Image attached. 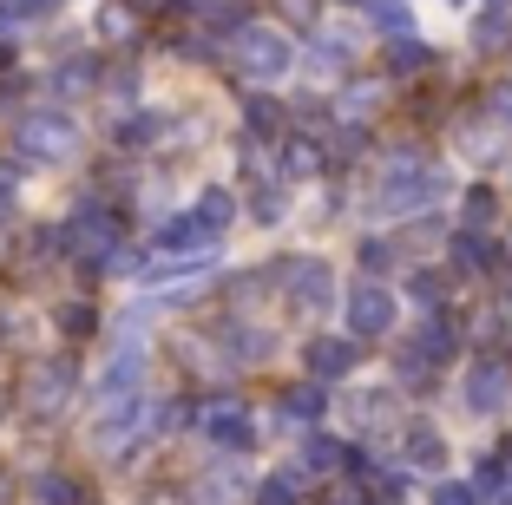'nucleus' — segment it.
Instances as JSON below:
<instances>
[{"label": "nucleus", "instance_id": "obj_1", "mask_svg": "<svg viewBox=\"0 0 512 505\" xmlns=\"http://www.w3.org/2000/svg\"><path fill=\"white\" fill-rule=\"evenodd\" d=\"M447 191V178H440L427 158H414V151H394L388 164H381V184H375V210L381 217H407V210L434 204V197Z\"/></svg>", "mask_w": 512, "mask_h": 505}, {"label": "nucleus", "instance_id": "obj_2", "mask_svg": "<svg viewBox=\"0 0 512 505\" xmlns=\"http://www.w3.org/2000/svg\"><path fill=\"white\" fill-rule=\"evenodd\" d=\"M14 151L27 164H66L79 151V125L66 119V112H27V119L14 125Z\"/></svg>", "mask_w": 512, "mask_h": 505}, {"label": "nucleus", "instance_id": "obj_3", "mask_svg": "<svg viewBox=\"0 0 512 505\" xmlns=\"http://www.w3.org/2000/svg\"><path fill=\"white\" fill-rule=\"evenodd\" d=\"M237 66H243V79H283L289 73V40L276 27H243L237 33Z\"/></svg>", "mask_w": 512, "mask_h": 505}, {"label": "nucleus", "instance_id": "obj_4", "mask_svg": "<svg viewBox=\"0 0 512 505\" xmlns=\"http://www.w3.org/2000/svg\"><path fill=\"white\" fill-rule=\"evenodd\" d=\"M276 276H283L289 283V296H296V309H329V289H335V276H329V263H322V256H289L283 269H276Z\"/></svg>", "mask_w": 512, "mask_h": 505}, {"label": "nucleus", "instance_id": "obj_5", "mask_svg": "<svg viewBox=\"0 0 512 505\" xmlns=\"http://www.w3.org/2000/svg\"><path fill=\"white\" fill-rule=\"evenodd\" d=\"M348 328H355L362 342L388 335V328H394V296L381 283H355V296H348Z\"/></svg>", "mask_w": 512, "mask_h": 505}, {"label": "nucleus", "instance_id": "obj_6", "mask_svg": "<svg viewBox=\"0 0 512 505\" xmlns=\"http://www.w3.org/2000/svg\"><path fill=\"white\" fill-rule=\"evenodd\" d=\"M506 394H512V368L499 355H486V361L467 368V407H473V414H499Z\"/></svg>", "mask_w": 512, "mask_h": 505}, {"label": "nucleus", "instance_id": "obj_7", "mask_svg": "<svg viewBox=\"0 0 512 505\" xmlns=\"http://www.w3.org/2000/svg\"><path fill=\"white\" fill-rule=\"evenodd\" d=\"M197 420H204V433H211L217 446H230V453H243V446L256 440V427H250V407H243L237 394H224V401H211V407H204Z\"/></svg>", "mask_w": 512, "mask_h": 505}, {"label": "nucleus", "instance_id": "obj_8", "mask_svg": "<svg viewBox=\"0 0 512 505\" xmlns=\"http://www.w3.org/2000/svg\"><path fill=\"white\" fill-rule=\"evenodd\" d=\"M211 243H217V230L204 217H197V210H184V217H165L158 223V250L165 256H211Z\"/></svg>", "mask_w": 512, "mask_h": 505}, {"label": "nucleus", "instance_id": "obj_9", "mask_svg": "<svg viewBox=\"0 0 512 505\" xmlns=\"http://www.w3.org/2000/svg\"><path fill=\"white\" fill-rule=\"evenodd\" d=\"M27 394H33V407H53L60 394H73V361H66V355L40 361V368H33V381H27Z\"/></svg>", "mask_w": 512, "mask_h": 505}, {"label": "nucleus", "instance_id": "obj_10", "mask_svg": "<svg viewBox=\"0 0 512 505\" xmlns=\"http://www.w3.org/2000/svg\"><path fill=\"white\" fill-rule=\"evenodd\" d=\"M355 348H362V342H309V374H322V381L348 374V368H355Z\"/></svg>", "mask_w": 512, "mask_h": 505}, {"label": "nucleus", "instance_id": "obj_11", "mask_svg": "<svg viewBox=\"0 0 512 505\" xmlns=\"http://www.w3.org/2000/svg\"><path fill=\"white\" fill-rule=\"evenodd\" d=\"M453 263L480 276V269L499 263V250H493V237H486V230H460V237H453Z\"/></svg>", "mask_w": 512, "mask_h": 505}, {"label": "nucleus", "instance_id": "obj_12", "mask_svg": "<svg viewBox=\"0 0 512 505\" xmlns=\"http://www.w3.org/2000/svg\"><path fill=\"white\" fill-rule=\"evenodd\" d=\"M368 20H375L388 40H414V14H407V0H368Z\"/></svg>", "mask_w": 512, "mask_h": 505}, {"label": "nucleus", "instance_id": "obj_13", "mask_svg": "<svg viewBox=\"0 0 512 505\" xmlns=\"http://www.w3.org/2000/svg\"><path fill=\"white\" fill-rule=\"evenodd\" d=\"M414 355H421V361H447L453 355V322H447V315H434V322L414 335Z\"/></svg>", "mask_w": 512, "mask_h": 505}, {"label": "nucleus", "instance_id": "obj_14", "mask_svg": "<svg viewBox=\"0 0 512 505\" xmlns=\"http://www.w3.org/2000/svg\"><path fill=\"white\" fill-rule=\"evenodd\" d=\"M407 460L421 466V473H434V466L447 460V446H440V433H434V427H407Z\"/></svg>", "mask_w": 512, "mask_h": 505}, {"label": "nucleus", "instance_id": "obj_15", "mask_svg": "<svg viewBox=\"0 0 512 505\" xmlns=\"http://www.w3.org/2000/svg\"><path fill=\"white\" fill-rule=\"evenodd\" d=\"M335 466H348L342 440H309L302 446V473H335Z\"/></svg>", "mask_w": 512, "mask_h": 505}, {"label": "nucleus", "instance_id": "obj_16", "mask_svg": "<svg viewBox=\"0 0 512 505\" xmlns=\"http://www.w3.org/2000/svg\"><path fill=\"white\" fill-rule=\"evenodd\" d=\"M322 407H329L322 387H289V394H283V420H316Z\"/></svg>", "mask_w": 512, "mask_h": 505}, {"label": "nucleus", "instance_id": "obj_17", "mask_svg": "<svg viewBox=\"0 0 512 505\" xmlns=\"http://www.w3.org/2000/svg\"><path fill=\"white\" fill-rule=\"evenodd\" d=\"M473 46H480V53H506V46H512V20L506 14H486L480 27H473Z\"/></svg>", "mask_w": 512, "mask_h": 505}, {"label": "nucleus", "instance_id": "obj_18", "mask_svg": "<svg viewBox=\"0 0 512 505\" xmlns=\"http://www.w3.org/2000/svg\"><path fill=\"white\" fill-rule=\"evenodd\" d=\"M197 217H204V223L217 230V237H224L230 217H237V204H230V191H204V197H197Z\"/></svg>", "mask_w": 512, "mask_h": 505}, {"label": "nucleus", "instance_id": "obj_19", "mask_svg": "<svg viewBox=\"0 0 512 505\" xmlns=\"http://www.w3.org/2000/svg\"><path fill=\"white\" fill-rule=\"evenodd\" d=\"M243 492L237 473H211V479H197V505H230Z\"/></svg>", "mask_w": 512, "mask_h": 505}, {"label": "nucleus", "instance_id": "obj_20", "mask_svg": "<svg viewBox=\"0 0 512 505\" xmlns=\"http://www.w3.org/2000/svg\"><path fill=\"white\" fill-rule=\"evenodd\" d=\"M250 138H283V105L250 99Z\"/></svg>", "mask_w": 512, "mask_h": 505}, {"label": "nucleus", "instance_id": "obj_21", "mask_svg": "<svg viewBox=\"0 0 512 505\" xmlns=\"http://www.w3.org/2000/svg\"><path fill=\"white\" fill-rule=\"evenodd\" d=\"M388 66H394V73H421V66H434V53H427L421 40H394Z\"/></svg>", "mask_w": 512, "mask_h": 505}, {"label": "nucleus", "instance_id": "obj_22", "mask_svg": "<svg viewBox=\"0 0 512 505\" xmlns=\"http://www.w3.org/2000/svg\"><path fill=\"white\" fill-rule=\"evenodd\" d=\"M33 492H40V505H79V486H73V479H60V473H46Z\"/></svg>", "mask_w": 512, "mask_h": 505}, {"label": "nucleus", "instance_id": "obj_23", "mask_svg": "<svg viewBox=\"0 0 512 505\" xmlns=\"http://www.w3.org/2000/svg\"><path fill=\"white\" fill-rule=\"evenodd\" d=\"M414 302H421V309H440V302H447V276L421 269V276H414Z\"/></svg>", "mask_w": 512, "mask_h": 505}, {"label": "nucleus", "instance_id": "obj_24", "mask_svg": "<svg viewBox=\"0 0 512 505\" xmlns=\"http://www.w3.org/2000/svg\"><path fill=\"white\" fill-rule=\"evenodd\" d=\"M486 223H493V191H467V230H486Z\"/></svg>", "mask_w": 512, "mask_h": 505}, {"label": "nucleus", "instance_id": "obj_25", "mask_svg": "<svg viewBox=\"0 0 512 505\" xmlns=\"http://www.w3.org/2000/svg\"><path fill=\"white\" fill-rule=\"evenodd\" d=\"M283 204H289V197H283V184H263V191H256V217H263V223H276V217H283Z\"/></svg>", "mask_w": 512, "mask_h": 505}, {"label": "nucleus", "instance_id": "obj_26", "mask_svg": "<svg viewBox=\"0 0 512 505\" xmlns=\"http://www.w3.org/2000/svg\"><path fill=\"white\" fill-rule=\"evenodd\" d=\"M86 73H92V66H86V60H73V66H60V73H53V92H79V86H86Z\"/></svg>", "mask_w": 512, "mask_h": 505}, {"label": "nucleus", "instance_id": "obj_27", "mask_svg": "<svg viewBox=\"0 0 512 505\" xmlns=\"http://www.w3.org/2000/svg\"><path fill=\"white\" fill-rule=\"evenodd\" d=\"M60 328H66V335H92V309H86V302L60 309Z\"/></svg>", "mask_w": 512, "mask_h": 505}, {"label": "nucleus", "instance_id": "obj_28", "mask_svg": "<svg viewBox=\"0 0 512 505\" xmlns=\"http://www.w3.org/2000/svg\"><path fill=\"white\" fill-rule=\"evenodd\" d=\"M434 505H480V486H440Z\"/></svg>", "mask_w": 512, "mask_h": 505}, {"label": "nucleus", "instance_id": "obj_29", "mask_svg": "<svg viewBox=\"0 0 512 505\" xmlns=\"http://www.w3.org/2000/svg\"><path fill=\"white\" fill-rule=\"evenodd\" d=\"M256 505H296V492H289V479H270V486L256 492Z\"/></svg>", "mask_w": 512, "mask_h": 505}, {"label": "nucleus", "instance_id": "obj_30", "mask_svg": "<svg viewBox=\"0 0 512 505\" xmlns=\"http://www.w3.org/2000/svg\"><path fill=\"white\" fill-rule=\"evenodd\" d=\"M53 0H0V14H14V20H33V14H46Z\"/></svg>", "mask_w": 512, "mask_h": 505}, {"label": "nucleus", "instance_id": "obj_31", "mask_svg": "<svg viewBox=\"0 0 512 505\" xmlns=\"http://www.w3.org/2000/svg\"><path fill=\"white\" fill-rule=\"evenodd\" d=\"M362 263H368V269H388L394 250H388V243H362Z\"/></svg>", "mask_w": 512, "mask_h": 505}, {"label": "nucleus", "instance_id": "obj_32", "mask_svg": "<svg viewBox=\"0 0 512 505\" xmlns=\"http://www.w3.org/2000/svg\"><path fill=\"white\" fill-rule=\"evenodd\" d=\"M493 112H499V119H512V86H499V92H493Z\"/></svg>", "mask_w": 512, "mask_h": 505}, {"label": "nucleus", "instance_id": "obj_33", "mask_svg": "<svg viewBox=\"0 0 512 505\" xmlns=\"http://www.w3.org/2000/svg\"><path fill=\"white\" fill-rule=\"evenodd\" d=\"M14 204V171H0V210Z\"/></svg>", "mask_w": 512, "mask_h": 505}, {"label": "nucleus", "instance_id": "obj_34", "mask_svg": "<svg viewBox=\"0 0 512 505\" xmlns=\"http://www.w3.org/2000/svg\"><path fill=\"white\" fill-rule=\"evenodd\" d=\"M132 7H145V14H158V7H165V0H132Z\"/></svg>", "mask_w": 512, "mask_h": 505}, {"label": "nucleus", "instance_id": "obj_35", "mask_svg": "<svg viewBox=\"0 0 512 505\" xmlns=\"http://www.w3.org/2000/svg\"><path fill=\"white\" fill-rule=\"evenodd\" d=\"M499 505H512V486H506V499H499Z\"/></svg>", "mask_w": 512, "mask_h": 505}, {"label": "nucleus", "instance_id": "obj_36", "mask_svg": "<svg viewBox=\"0 0 512 505\" xmlns=\"http://www.w3.org/2000/svg\"><path fill=\"white\" fill-rule=\"evenodd\" d=\"M499 7H506V0H493V14H499Z\"/></svg>", "mask_w": 512, "mask_h": 505}, {"label": "nucleus", "instance_id": "obj_37", "mask_svg": "<svg viewBox=\"0 0 512 505\" xmlns=\"http://www.w3.org/2000/svg\"><path fill=\"white\" fill-rule=\"evenodd\" d=\"M506 283H512V276H506Z\"/></svg>", "mask_w": 512, "mask_h": 505}]
</instances>
